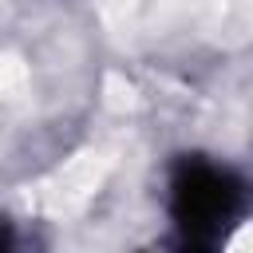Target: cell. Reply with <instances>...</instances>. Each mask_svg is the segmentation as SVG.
I'll use <instances>...</instances> for the list:
<instances>
[{
	"label": "cell",
	"instance_id": "obj_1",
	"mask_svg": "<svg viewBox=\"0 0 253 253\" xmlns=\"http://www.w3.org/2000/svg\"><path fill=\"white\" fill-rule=\"evenodd\" d=\"M249 206L245 178L210 154H182L166 174V213L186 241H217Z\"/></svg>",
	"mask_w": 253,
	"mask_h": 253
}]
</instances>
